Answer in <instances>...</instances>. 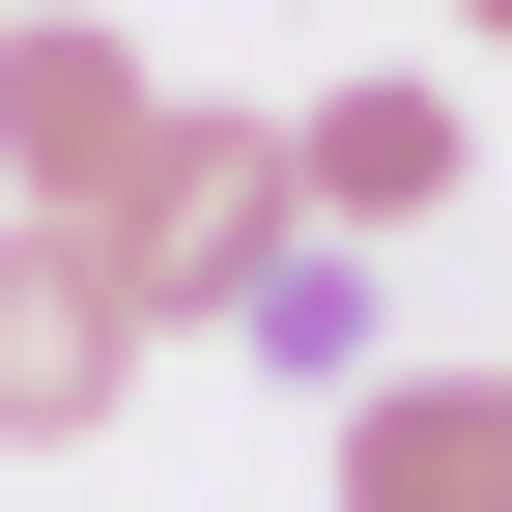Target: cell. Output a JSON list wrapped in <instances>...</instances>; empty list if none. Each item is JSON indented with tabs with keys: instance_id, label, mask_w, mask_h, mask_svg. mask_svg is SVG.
<instances>
[{
	"instance_id": "cell-2",
	"label": "cell",
	"mask_w": 512,
	"mask_h": 512,
	"mask_svg": "<svg viewBox=\"0 0 512 512\" xmlns=\"http://www.w3.org/2000/svg\"><path fill=\"white\" fill-rule=\"evenodd\" d=\"M143 342H171V285L114 228H0V456H86L143 399Z\"/></svg>"
},
{
	"instance_id": "cell-3",
	"label": "cell",
	"mask_w": 512,
	"mask_h": 512,
	"mask_svg": "<svg viewBox=\"0 0 512 512\" xmlns=\"http://www.w3.org/2000/svg\"><path fill=\"white\" fill-rule=\"evenodd\" d=\"M256 228H313V171H285V114H171V143H143V200H114V256H143L171 313H200V285H228Z\"/></svg>"
},
{
	"instance_id": "cell-6",
	"label": "cell",
	"mask_w": 512,
	"mask_h": 512,
	"mask_svg": "<svg viewBox=\"0 0 512 512\" xmlns=\"http://www.w3.org/2000/svg\"><path fill=\"white\" fill-rule=\"evenodd\" d=\"M200 342H256L285 399H370V256H342V228H256L228 285H200Z\"/></svg>"
},
{
	"instance_id": "cell-5",
	"label": "cell",
	"mask_w": 512,
	"mask_h": 512,
	"mask_svg": "<svg viewBox=\"0 0 512 512\" xmlns=\"http://www.w3.org/2000/svg\"><path fill=\"white\" fill-rule=\"evenodd\" d=\"M342 512H512V370H370L342 399Z\"/></svg>"
},
{
	"instance_id": "cell-7",
	"label": "cell",
	"mask_w": 512,
	"mask_h": 512,
	"mask_svg": "<svg viewBox=\"0 0 512 512\" xmlns=\"http://www.w3.org/2000/svg\"><path fill=\"white\" fill-rule=\"evenodd\" d=\"M456 29H484V57H512V0H456Z\"/></svg>"
},
{
	"instance_id": "cell-4",
	"label": "cell",
	"mask_w": 512,
	"mask_h": 512,
	"mask_svg": "<svg viewBox=\"0 0 512 512\" xmlns=\"http://www.w3.org/2000/svg\"><path fill=\"white\" fill-rule=\"evenodd\" d=\"M285 171H313V228H427V200L484 171V114L427 86V57H370V86H313V114H285Z\"/></svg>"
},
{
	"instance_id": "cell-1",
	"label": "cell",
	"mask_w": 512,
	"mask_h": 512,
	"mask_svg": "<svg viewBox=\"0 0 512 512\" xmlns=\"http://www.w3.org/2000/svg\"><path fill=\"white\" fill-rule=\"evenodd\" d=\"M143 143H171L143 29H86V0H0V200H29V228H114V200H143Z\"/></svg>"
}]
</instances>
